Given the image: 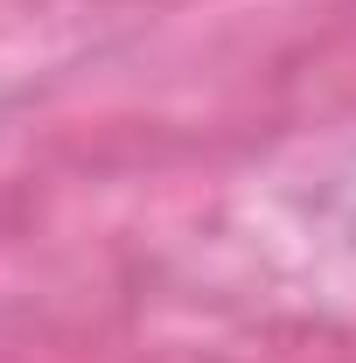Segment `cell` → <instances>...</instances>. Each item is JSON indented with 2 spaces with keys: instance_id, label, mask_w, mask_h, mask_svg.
<instances>
[{
  "instance_id": "6da1fadb",
  "label": "cell",
  "mask_w": 356,
  "mask_h": 363,
  "mask_svg": "<svg viewBox=\"0 0 356 363\" xmlns=\"http://www.w3.org/2000/svg\"><path fill=\"white\" fill-rule=\"evenodd\" d=\"M321 196H328V210H335V217H350V224H356V154L328 175V189H321Z\"/></svg>"
}]
</instances>
